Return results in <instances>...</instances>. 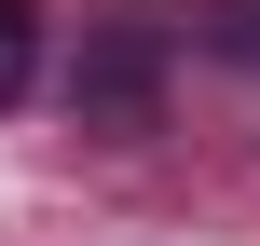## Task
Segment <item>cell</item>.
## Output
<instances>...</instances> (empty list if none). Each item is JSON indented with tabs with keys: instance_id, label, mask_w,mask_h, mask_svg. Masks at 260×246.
<instances>
[{
	"instance_id": "obj_1",
	"label": "cell",
	"mask_w": 260,
	"mask_h": 246,
	"mask_svg": "<svg viewBox=\"0 0 260 246\" xmlns=\"http://www.w3.org/2000/svg\"><path fill=\"white\" fill-rule=\"evenodd\" d=\"M151 82H165V55H151L137 27H110V41L82 55V110H96V123H151Z\"/></svg>"
},
{
	"instance_id": "obj_2",
	"label": "cell",
	"mask_w": 260,
	"mask_h": 246,
	"mask_svg": "<svg viewBox=\"0 0 260 246\" xmlns=\"http://www.w3.org/2000/svg\"><path fill=\"white\" fill-rule=\"evenodd\" d=\"M27 68H41V14H27V0H0V110L27 96Z\"/></svg>"
}]
</instances>
